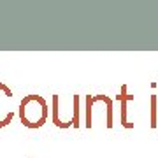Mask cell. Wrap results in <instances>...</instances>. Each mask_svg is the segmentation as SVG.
Returning <instances> with one entry per match:
<instances>
[{
    "mask_svg": "<svg viewBox=\"0 0 158 158\" xmlns=\"http://www.w3.org/2000/svg\"><path fill=\"white\" fill-rule=\"evenodd\" d=\"M134 97L127 95V86H121V95H118V100H121V125L127 128H132L134 125L127 121V100H132Z\"/></svg>",
    "mask_w": 158,
    "mask_h": 158,
    "instance_id": "cell-1",
    "label": "cell"
}]
</instances>
